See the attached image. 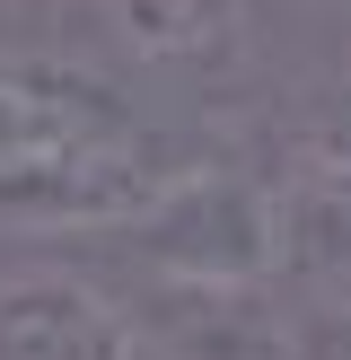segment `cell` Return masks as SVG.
I'll list each match as a JSON object with an SVG mask.
<instances>
[{
	"label": "cell",
	"instance_id": "obj_1",
	"mask_svg": "<svg viewBox=\"0 0 351 360\" xmlns=\"http://www.w3.org/2000/svg\"><path fill=\"white\" fill-rule=\"evenodd\" d=\"M176 158L97 70L0 53V229H123L176 185Z\"/></svg>",
	"mask_w": 351,
	"mask_h": 360
},
{
	"label": "cell",
	"instance_id": "obj_2",
	"mask_svg": "<svg viewBox=\"0 0 351 360\" xmlns=\"http://www.w3.org/2000/svg\"><path fill=\"white\" fill-rule=\"evenodd\" d=\"M0 360H158L140 308L105 299L79 273L0 281Z\"/></svg>",
	"mask_w": 351,
	"mask_h": 360
},
{
	"label": "cell",
	"instance_id": "obj_3",
	"mask_svg": "<svg viewBox=\"0 0 351 360\" xmlns=\"http://www.w3.org/2000/svg\"><path fill=\"white\" fill-rule=\"evenodd\" d=\"M97 27L150 70H211L246 44L255 0H88Z\"/></svg>",
	"mask_w": 351,
	"mask_h": 360
},
{
	"label": "cell",
	"instance_id": "obj_4",
	"mask_svg": "<svg viewBox=\"0 0 351 360\" xmlns=\"http://www.w3.org/2000/svg\"><path fill=\"white\" fill-rule=\"evenodd\" d=\"M333 9H343V18H351V0H333Z\"/></svg>",
	"mask_w": 351,
	"mask_h": 360
}]
</instances>
